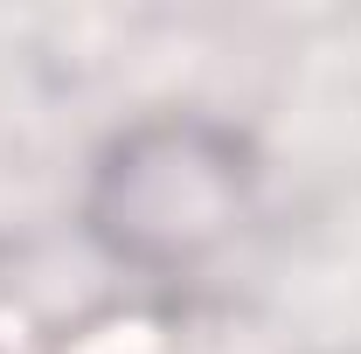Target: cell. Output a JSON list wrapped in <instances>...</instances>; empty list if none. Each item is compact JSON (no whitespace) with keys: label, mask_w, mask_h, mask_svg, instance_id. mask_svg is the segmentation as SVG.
<instances>
[{"label":"cell","mask_w":361,"mask_h":354,"mask_svg":"<svg viewBox=\"0 0 361 354\" xmlns=\"http://www.w3.org/2000/svg\"><path fill=\"white\" fill-rule=\"evenodd\" d=\"M264 160L216 111H153L104 139L84 181V229L111 264L180 278L223 257L257 216Z\"/></svg>","instance_id":"cell-1"}]
</instances>
